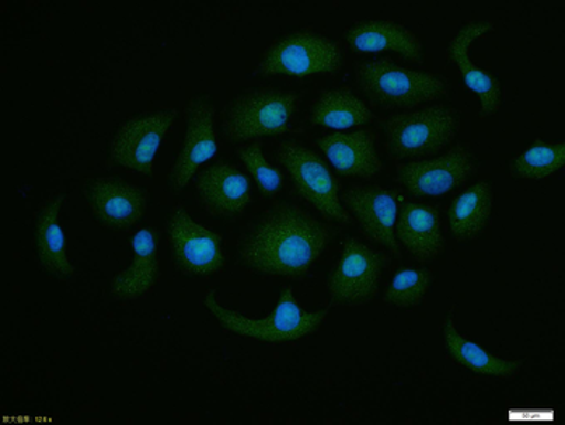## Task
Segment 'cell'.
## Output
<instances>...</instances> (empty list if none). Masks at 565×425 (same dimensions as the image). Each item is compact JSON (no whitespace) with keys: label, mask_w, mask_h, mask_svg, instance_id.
Segmentation results:
<instances>
[{"label":"cell","mask_w":565,"mask_h":425,"mask_svg":"<svg viewBox=\"0 0 565 425\" xmlns=\"http://www.w3.org/2000/svg\"><path fill=\"white\" fill-rule=\"evenodd\" d=\"M298 107L299 96L291 91H244L223 110V135L228 141H253L264 136L288 134Z\"/></svg>","instance_id":"cell-4"},{"label":"cell","mask_w":565,"mask_h":425,"mask_svg":"<svg viewBox=\"0 0 565 425\" xmlns=\"http://www.w3.org/2000/svg\"><path fill=\"white\" fill-rule=\"evenodd\" d=\"M64 196L52 198L38 212L34 222V251L41 267L47 274L58 278H70L75 274L66 251L64 226L61 224V211Z\"/></svg>","instance_id":"cell-22"},{"label":"cell","mask_w":565,"mask_h":425,"mask_svg":"<svg viewBox=\"0 0 565 425\" xmlns=\"http://www.w3.org/2000/svg\"><path fill=\"white\" fill-rule=\"evenodd\" d=\"M431 284L434 272L430 269L397 270L383 293V301L396 309L417 308L427 298Z\"/></svg>","instance_id":"cell-26"},{"label":"cell","mask_w":565,"mask_h":425,"mask_svg":"<svg viewBox=\"0 0 565 425\" xmlns=\"http://www.w3.org/2000/svg\"><path fill=\"white\" fill-rule=\"evenodd\" d=\"M396 238L414 259L422 263L441 256L445 235L438 209L420 202H403L397 215Z\"/></svg>","instance_id":"cell-19"},{"label":"cell","mask_w":565,"mask_h":425,"mask_svg":"<svg viewBox=\"0 0 565 425\" xmlns=\"http://www.w3.org/2000/svg\"><path fill=\"white\" fill-rule=\"evenodd\" d=\"M493 205L494 188L488 181H479L457 194L448 211L449 230L456 242L476 240L490 222Z\"/></svg>","instance_id":"cell-23"},{"label":"cell","mask_w":565,"mask_h":425,"mask_svg":"<svg viewBox=\"0 0 565 425\" xmlns=\"http://www.w3.org/2000/svg\"><path fill=\"white\" fill-rule=\"evenodd\" d=\"M344 41L358 54L396 52L404 59L422 64L424 43L411 28L393 20H364L344 31Z\"/></svg>","instance_id":"cell-17"},{"label":"cell","mask_w":565,"mask_h":425,"mask_svg":"<svg viewBox=\"0 0 565 425\" xmlns=\"http://www.w3.org/2000/svg\"><path fill=\"white\" fill-rule=\"evenodd\" d=\"M247 173L256 181L257 188L267 196H274L281 191L285 176L277 166L265 156L259 142H244L236 151Z\"/></svg>","instance_id":"cell-27"},{"label":"cell","mask_w":565,"mask_h":425,"mask_svg":"<svg viewBox=\"0 0 565 425\" xmlns=\"http://www.w3.org/2000/svg\"><path fill=\"white\" fill-rule=\"evenodd\" d=\"M317 146L341 176L372 180L382 172L383 163L372 131L326 135L317 141Z\"/></svg>","instance_id":"cell-18"},{"label":"cell","mask_w":565,"mask_h":425,"mask_svg":"<svg viewBox=\"0 0 565 425\" xmlns=\"http://www.w3.org/2000/svg\"><path fill=\"white\" fill-rule=\"evenodd\" d=\"M373 120L375 115L367 104L348 88L323 91L310 107L309 121L313 127L349 130L364 127Z\"/></svg>","instance_id":"cell-24"},{"label":"cell","mask_w":565,"mask_h":425,"mask_svg":"<svg viewBox=\"0 0 565 425\" xmlns=\"http://www.w3.org/2000/svg\"><path fill=\"white\" fill-rule=\"evenodd\" d=\"M355 78L375 106L388 110L418 109L448 93L445 76L407 68L392 59L362 62L355 68Z\"/></svg>","instance_id":"cell-3"},{"label":"cell","mask_w":565,"mask_h":425,"mask_svg":"<svg viewBox=\"0 0 565 425\" xmlns=\"http://www.w3.org/2000/svg\"><path fill=\"white\" fill-rule=\"evenodd\" d=\"M132 261L127 269L111 278V296L135 301L156 287L160 275L159 235L156 230L141 229L131 240Z\"/></svg>","instance_id":"cell-20"},{"label":"cell","mask_w":565,"mask_h":425,"mask_svg":"<svg viewBox=\"0 0 565 425\" xmlns=\"http://www.w3.org/2000/svg\"><path fill=\"white\" fill-rule=\"evenodd\" d=\"M459 121V113L449 106L394 114L385 124L386 146L396 159H428L455 141Z\"/></svg>","instance_id":"cell-6"},{"label":"cell","mask_w":565,"mask_h":425,"mask_svg":"<svg viewBox=\"0 0 565 425\" xmlns=\"http://www.w3.org/2000/svg\"><path fill=\"white\" fill-rule=\"evenodd\" d=\"M85 194L94 217L111 230L130 229L141 221L148 208V196L142 188L114 177H97L87 181Z\"/></svg>","instance_id":"cell-15"},{"label":"cell","mask_w":565,"mask_h":425,"mask_svg":"<svg viewBox=\"0 0 565 425\" xmlns=\"http://www.w3.org/2000/svg\"><path fill=\"white\" fill-rule=\"evenodd\" d=\"M282 169L288 173L296 194L328 221L349 224L351 214L340 196V181L322 157L296 141H282L277 149Z\"/></svg>","instance_id":"cell-7"},{"label":"cell","mask_w":565,"mask_h":425,"mask_svg":"<svg viewBox=\"0 0 565 425\" xmlns=\"http://www.w3.org/2000/svg\"><path fill=\"white\" fill-rule=\"evenodd\" d=\"M343 67V49L323 34L309 30L289 31L271 41L254 73L260 76L333 75Z\"/></svg>","instance_id":"cell-5"},{"label":"cell","mask_w":565,"mask_h":425,"mask_svg":"<svg viewBox=\"0 0 565 425\" xmlns=\"http://www.w3.org/2000/svg\"><path fill=\"white\" fill-rule=\"evenodd\" d=\"M218 152L217 114L207 94L193 96L186 106V131L183 145L170 172L169 183L173 191L190 184L202 166Z\"/></svg>","instance_id":"cell-12"},{"label":"cell","mask_w":565,"mask_h":425,"mask_svg":"<svg viewBox=\"0 0 565 425\" xmlns=\"http://www.w3.org/2000/svg\"><path fill=\"white\" fill-rule=\"evenodd\" d=\"M174 267L190 277H209L225 269L223 238L198 224L181 205H174L167 222Z\"/></svg>","instance_id":"cell-8"},{"label":"cell","mask_w":565,"mask_h":425,"mask_svg":"<svg viewBox=\"0 0 565 425\" xmlns=\"http://www.w3.org/2000/svg\"><path fill=\"white\" fill-rule=\"evenodd\" d=\"M383 256L372 246L348 238L328 275V296L337 306H364L380 291Z\"/></svg>","instance_id":"cell-9"},{"label":"cell","mask_w":565,"mask_h":425,"mask_svg":"<svg viewBox=\"0 0 565 425\" xmlns=\"http://www.w3.org/2000/svg\"><path fill=\"white\" fill-rule=\"evenodd\" d=\"M443 341H445L449 359L463 371L483 375V378L505 379V381L518 378L522 372V361L497 357L480 347L477 341L463 337L457 330L452 311L446 316L445 326H443Z\"/></svg>","instance_id":"cell-21"},{"label":"cell","mask_w":565,"mask_h":425,"mask_svg":"<svg viewBox=\"0 0 565 425\" xmlns=\"http://www.w3.org/2000/svg\"><path fill=\"white\" fill-rule=\"evenodd\" d=\"M202 302L226 332L260 341V343H286V341L302 340V338L316 333L319 327L326 323L328 317L327 309L306 311L299 305L291 287L282 288L274 311L262 319H253V317L243 316L235 309L226 308L214 290L209 291Z\"/></svg>","instance_id":"cell-2"},{"label":"cell","mask_w":565,"mask_h":425,"mask_svg":"<svg viewBox=\"0 0 565 425\" xmlns=\"http://www.w3.org/2000/svg\"><path fill=\"white\" fill-rule=\"evenodd\" d=\"M476 172V157L469 146L457 145L443 155L404 163L397 180L413 196L436 198L462 187Z\"/></svg>","instance_id":"cell-10"},{"label":"cell","mask_w":565,"mask_h":425,"mask_svg":"<svg viewBox=\"0 0 565 425\" xmlns=\"http://www.w3.org/2000/svg\"><path fill=\"white\" fill-rule=\"evenodd\" d=\"M196 191L202 208L214 217H238L253 201L247 176L225 160H218L199 173Z\"/></svg>","instance_id":"cell-16"},{"label":"cell","mask_w":565,"mask_h":425,"mask_svg":"<svg viewBox=\"0 0 565 425\" xmlns=\"http://www.w3.org/2000/svg\"><path fill=\"white\" fill-rule=\"evenodd\" d=\"M403 194L380 184H354L341 196L344 208L358 221L362 233L375 245L399 253L397 215Z\"/></svg>","instance_id":"cell-14"},{"label":"cell","mask_w":565,"mask_h":425,"mask_svg":"<svg viewBox=\"0 0 565 425\" xmlns=\"http://www.w3.org/2000/svg\"><path fill=\"white\" fill-rule=\"evenodd\" d=\"M333 230L295 202H280L262 212L241 236L244 266L270 277L301 280L319 263Z\"/></svg>","instance_id":"cell-1"},{"label":"cell","mask_w":565,"mask_h":425,"mask_svg":"<svg viewBox=\"0 0 565 425\" xmlns=\"http://www.w3.org/2000/svg\"><path fill=\"white\" fill-rule=\"evenodd\" d=\"M564 166V141H535L512 157L509 172L512 179L539 181L556 176Z\"/></svg>","instance_id":"cell-25"},{"label":"cell","mask_w":565,"mask_h":425,"mask_svg":"<svg viewBox=\"0 0 565 425\" xmlns=\"http://www.w3.org/2000/svg\"><path fill=\"white\" fill-rule=\"evenodd\" d=\"M494 30H497V24L493 20L469 22L460 26V30L446 45V59L449 64L455 65L463 86L472 91L479 99L481 118H490L500 113L502 103H504V86L493 73L476 65L470 57V51L477 41L487 34L494 33Z\"/></svg>","instance_id":"cell-13"},{"label":"cell","mask_w":565,"mask_h":425,"mask_svg":"<svg viewBox=\"0 0 565 425\" xmlns=\"http://www.w3.org/2000/svg\"><path fill=\"white\" fill-rule=\"evenodd\" d=\"M177 113L173 109L128 118L115 131L109 157L115 166L149 176L163 139L172 130Z\"/></svg>","instance_id":"cell-11"}]
</instances>
